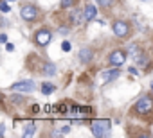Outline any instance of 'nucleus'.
Masks as SVG:
<instances>
[{
    "label": "nucleus",
    "mask_w": 153,
    "mask_h": 138,
    "mask_svg": "<svg viewBox=\"0 0 153 138\" xmlns=\"http://www.w3.org/2000/svg\"><path fill=\"white\" fill-rule=\"evenodd\" d=\"M130 72H131L133 76H139V72H137V68H133V66H130Z\"/></svg>",
    "instance_id": "obj_23"
},
{
    "label": "nucleus",
    "mask_w": 153,
    "mask_h": 138,
    "mask_svg": "<svg viewBox=\"0 0 153 138\" xmlns=\"http://www.w3.org/2000/svg\"><path fill=\"white\" fill-rule=\"evenodd\" d=\"M79 59H81V63H88L92 59V50L90 48H81L79 50Z\"/></svg>",
    "instance_id": "obj_11"
},
{
    "label": "nucleus",
    "mask_w": 153,
    "mask_h": 138,
    "mask_svg": "<svg viewBox=\"0 0 153 138\" xmlns=\"http://www.w3.org/2000/svg\"><path fill=\"white\" fill-rule=\"evenodd\" d=\"M43 74H45V76H49V77H51V76H54V74H56V66H54L52 63H47V65L43 66Z\"/></svg>",
    "instance_id": "obj_12"
},
{
    "label": "nucleus",
    "mask_w": 153,
    "mask_h": 138,
    "mask_svg": "<svg viewBox=\"0 0 153 138\" xmlns=\"http://www.w3.org/2000/svg\"><path fill=\"white\" fill-rule=\"evenodd\" d=\"M108 61H110V65H114V66H121V65L126 61V56H124V52H123V50H115V52H112V54H110Z\"/></svg>",
    "instance_id": "obj_6"
},
{
    "label": "nucleus",
    "mask_w": 153,
    "mask_h": 138,
    "mask_svg": "<svg viewBox=\"0 0 153 138\" xmlns=\"http://www.w3.org/2000/svg\"><path fill=\"white\" fill-rule=\"evenodd\" d=\"M119 74H121V70H117V66H115L114 70H106V72L101 74V81L103 83H112V81H115L119 77Z\"/></svg>",
    "instance_id": "obj_7"
},
{
    "label": "nucleus",
    "mask_w": 153,
    "mask_h": 138,
    "mask_svg": "<svg viewBox=\"0 0 153 138\" xmlns=\"http://www.w3.org/2000/svg\"><path fill=\"white\" fill-rule=\"evenodd\" d=\"M20 15H22V18L25 22H33V20L38 18V9L34 6H24L22 11H20Z\"/></svg>",
    "instance_id": "obj_4"
},
{
    "label": "nucleus",
    "mask_w": 153,
    "mask_h": 138,
    "mask_svg": "<svg viewBox=\"0 0 153 138\" xmlns=\"http://www.w3.org/2000/svg\"><path fill=\"white\" fill-rule=\"evenodd\" d=\"M151 108H153V101H151L149 97H142V99H139V101H137V104H135V111H137V113H140V115L149 113V111H151Z\"/></svg>",
    "instance_id": "obj_2"
},
{
    "label": "nucleus",
    "mask_w": 153,
    "mask_h": 138,
    "mask_svg": "<svg viewBox=\"0 0 153 138\" xmlns=\"http://www.w3.org/2000/svg\"><path fill=\"white\" fill-rule=\"evenodd\" d=\"M96 2H97L101 7H108V6H112V2H114V0H96Z\"/></svg>",
    "instance_id": "obj_16"
},
{
    "label": "nucleus",
    "mask_w": 153,
    "mask_h": 138,
    "mask_svg": "<svg viewBox=\"0 0 153 138\" xmlns=\"http://www.w3.org/2000/svg\"><path fill=\"white\" fill-rule=\"evenodd\" d=\"M81 16H83V13H81L79 9H74L72 15H70V18L74 20V23H79V22H81Z\"/></svg>",
    "instance_id": "obj_14"
},
{
    "label": "nucleus",
    "mask_w": 153,
    "mask_h": 138,
    "mask_svg": "<svg viewBox=\"0 0 153 138\" xmlns=\"http://www.w3.org/2000/svg\"><path fill=\"white\" fill-rule=\"evenodd\" d=\"M58 111H61V113H67V106H65V104H59V106H58Z\"/></svg>",
    "instance_id": "obj_21"
},
{
    "label": "nucleus",
    "mask_w": 153,
    "mask_h": 138,
    "mask_svg": "<svg viewBox=\"0 0 153 138\" xmlns=\"http://www.w3.org/2000/svg\"><path fill=\"white\" fill-rule=\"evenodd\" d=\"M49 41H51V32H49V31H40V32H36V43H38V45L45 47Z\"/></svg>",
    "instance_id": "obj_9"
},
{
    "label": "nucleus",
    "mask_w": 153,
    "mask_h": 138,
    "mask_svg": "<svg viewBox=\"0 0 153 138\" xmlns=\"http://www.w3.org/2000/svg\"><path fill=\"white\" fill-rule=\"evenodd\" d=\"M34 83L33 81H20V83H16V84H13L9 90L11 92H34Z\"/></svg>",
    "instance_id": "obj_5"
},
{
    "label": "nucleus",
    "mask_w": 153,
    "mask_h": 138,
    "mask_svg": "<svg viewBox=\"0 0 153 138\" xmlns=\"http://www.w3.org/2000/svg\"><path fill=\"white\" fill-rule=\"evenodd\" d=\"M96 16H97V9H96L94 6L87 4V7L83 9V20H85V22H90V20H94Z\"/></svg>",
    "instance_id": "obj_8"
},
{
    "label": "nucleus",
    "mask_w": 153,
    "mask_h": 138,
    "mask_svg": "<svg viewBox=\"0 0 153 138\" xmlns=\"http://www.w3.org/2000/svg\"><path fill=\"white\" fill-rule=\"evenodd\" d=\"M88 113H90V108H78V106L70 108V115L72 117H87Z\"/></svg>",
    "instance_id": "obj_10"
},
{
    "label": "nucleus",
    "mask_w": 153,
    "mask_h": 138,
    "mask_svg": "<svg viewBox=\"0 0 153 138\" xmlns=\"http://www.w3.org/2000/svg\"><path fill=\"white\" fill-rule=\"evenodd\" d=\"M6 50H7V52H13V50H15V45H13V43H7V45H6Z\"/></svg>",
    "instance_id": "obj_20"
},
{
    "label": "nucleus",
    "mask_w": 153,
    "mask_h": 138,
    "mask_svg": "<svg viewBox=\"0 0 153 138\" xmlns=\"http://www.w3.org/2000/svg\"><path fill=\"white\" fill-rule=\"evenodd\" d=\"M0 41L6 43V41H7V36H6V34H0Z\"/></svg>",
    "instance_id": "obj_22"
},
{
    "label": "nucleus",
    "mask_w": 153,
    "mask_h": 138,
    "mask_svg": "<svg viewBox=\"0 0 153 138\" xmlns=\"http://www.w3.org/2000/svg\"><path fill=\"white\" fill-rule=\"evenodd\" d=\"M0 9H2V13H9V6H7V0H2V2H0Z\"/></svg>",
    "instance_id": "obj_17"
},
{
    "label": "nucleus",
    "mask_w": 153,
    "mask_h": 138,
    "mask_svg": "<svg viewBox=\"0 0 153 138\" xmlns=\"http://www.w3.org/2000/svg\"><path fill=\"white\" fill-rule=\"evenodd\" d=\"M34 134V124L33 122H29L27 124V127H25V131H24V136L27 138V136H33Z\"/></svg>",
    "instance_id": "obj_15"
},
{
    "label": "nucleus",
    "mask_w": 153,
    "mask_h": 138,
    "mask_svg": "<svg viewBox=\"0 0 153 138\" xmlns=\"http://www.w3.org/2000/svg\"><path fill=\"white\" fill-rule=\"evenodd\" d=\"M74 4V0H61V7H70Z\"/></svg>",
    "instance_id": "obj_18"
},
{
    "label": "nucleus",
    "mask_w": 153,
    "mask_h": 138,
    "mask_svg": "<svg viewBox=\"0 0 153 138\" xmlns=\"http://www.w3.org/2000/svg\"><path fill=\"white\" fill-rule=\"evenodd\" d=\"M112 31H114L115 36L124 38V36H128V32H130V25H128L126 22H123V20H117V22H114Z\"/></svg>",
    "instance_id": "obj_3"
},
{
    "label": "nucleus",
    "mask_w": 153,
    "mask_h": 138,
    "mask_svg": "<svg viewBox=\"0 0 153 138\" xmlns=\"http://www.w3.org/2000/svg\"><path fill=\"white\" fill-rule=\"evenodd\" d=\"M11 2H13V0H11Z\"/></svg>",
    "instance_id": "obj_24"
},
{
    "label": "nucleus",
    "mask_w": 153,
    "mask_h": 138,
    "mask_svg": "<svg viewBox=\"0 0 153 138\" xmlns=\"http://www.w3.org/2000/svg\"><path fill=\"white\" fill-rule=\"evenodd\" d=\"M54 90H56V86H54V84H51V83L42 84V93H43V95H49V93H52Z\"/></svg>",
    "instance_id": "obj_13"
},
{
    "label": "nucleus",
    "mask_w": 153,
    "mask_h": 138,
    "mask_svg": "<svg viewBox=\"0 0 153 138\" xmlns=\"http://www.w3.org/2000/svg\"><path fill=\"white\" fill-rule=\"evenodd\" d=\"M61 48H63V52H68V50H70V43H68V41H63Z\"/></svg>",
    "instance_id": "obj_19"
},
{
    "label": "nucleus",
    "mask_w": 153,
    "mask_h": 138,
    "mask_svg": "<svg viewBox=\"0 0 153 138\" xmlns=\"http://www.w3.org/2000/svg\"><path fill=\"white\" fill-rule=\"evenodd\" d=\"M110 120H94L92 122V133H94V136H106L108 134V131H110Z\"/></svg>",
    "instance_id": "obj_1"
}]
</instances>
